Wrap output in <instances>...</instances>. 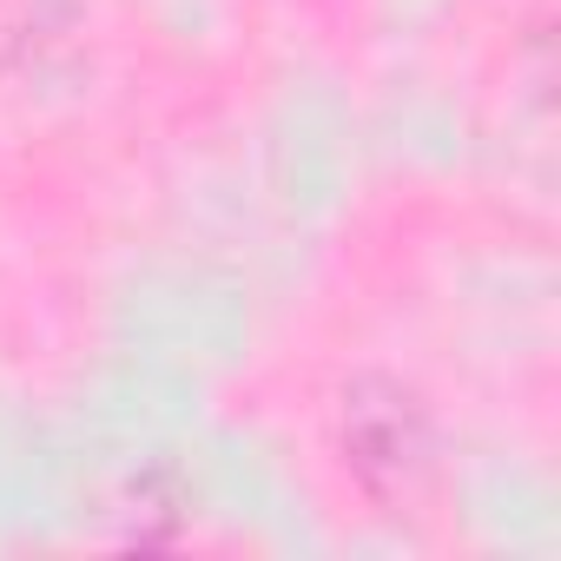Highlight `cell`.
Instances as JSON below:
<instances>
[{
    "label": "cell",
    "instance_id": "1",
    "mask_svg": "<svg viewBox=\"0 0 561 561\" xmlns=\"http://www.w3.org/2000/svg\"><path fill=\"white\" fill-rule=\"evenodd\" d=\"M337 436H344V462L351 476L377 495V502H403L430 482V462H436V436H430V410L410 383L383 377V370H364L344 383V416H337Z\"/></svg>",
    "mask_w": 561,
    "mask_h": 561
}]
</instances>
